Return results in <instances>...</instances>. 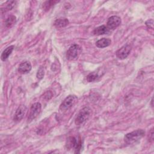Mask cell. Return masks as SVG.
<instances>
[{"mask_svg": "<svg viewBox=\"0 0 154 154\" xmlns=\"http://www.w3.org/2000/svg\"><path fill=\"white\" fill-rule=\"evenodd\" d=\"M145 134V131L143 129H137L125 135L124 140L126 144H132L138 142Z\"/></svg>", "mask_w": 154, "mask_h": 154, "instance_id": "cell-1", "label": "cell"}, {"mask_svg": "<svg viewBox=\"0 0 154 154\" xmlns=\"http://www.w3.org/2000/svg\"><path fill=\"white\" fill-rule=\"evenodd\" d=\"M91 110L89 107H84L78 114L75 118V123L78 126L83 125L90 117Z\"/></svg>", "mask_w": 154, "mask_h": 154, "instance_id": "cell-2", "label": "cell"}, {"mask_svg": "<svg viewBox=\"0 0 154 154\" xmlns=\"http://www.w3.org/2000/svg\"><path fill=\"white\" fill-rule=\"evenodd\" d=\"M82 51L81 48L76 44L72 45L67 50L66 53V58L67 60L72 61L78 58Z\"/></svg>", "mask_w": 154, "mask_h": 154, "instance_id": "cell-3", "label": "cell"}, {"mask_svg": "<svg viewBox=\"0 0 154 154\" xmlns=\"http://www.w3.org/2000/svg\"><path fill=\"white\" fill-rule=\"evenodd\" d=\"M77 97L74 95L67 96L61 103L60 106V109L61 111H66L70 109L77 102Z\"/></svg>", "mask_w": 154, "mask_h": 154, "instance_id": "cell-4", "label": "cell"}, {"mask_svg": "<svg viewBox=\"0 0 154 154\" xmlns=\"http://www.w3.org/2000/svg\"><path fill=\"white\" fill-rule=\"evenodd\" d=\"M66 146L68 149L73 148L75 150V153H79V150L82 146V143L80 138L78 139L73 137H71L68 138Z\"/></svg>", "mask_w": 154, "mask_h": 154, "instance_id": "cell-5", "label": "cell"}, {"mask_svg": "<svg viewBox=\"0 0 154 154\" xmlns=\"http://www.w3.org/2000/svg\"><path fill=\"white\" fill-rule=\"evenodd\" d=\"M42 109V105L40 103L36 102L32 105L29 114V116L28 118V122H30L35 119L40 114Z\"/></svg>", "mask_w": 154, "mask_h": 154, "instance_id": "cell-6", "label": "cell"}, {"mask_svg": "<svg viewBox=\"0 0 154 154\" xmlns=\"http://www.w3.org/2000/svg\"><path fill=\"white\" fill-rule=\"evenodd\" d=\"M131 46L129 45H126L122 46L116 52V56L120 60H123L127 58L131 51Z\"/></svg>", "mask_w": 154, "mask_h": 154, "instance_id": "cell-7", "label": "cell"}, {"mask_svg": "<svg viewBox=\"0 0 154 154\" xmlns=\"http://www.w3.org/2000/svg\"><path fill=\"white\" fill-rule=\"evenodd\" d=\"M121 23V19L117 16H112L110 17L107 21V26L111 29H114L118 27Z\"/></svg>", "mask_w": 154, "mask_h": 154, "instance_id": "cell-8", "label": "cell"}, {"mask_svg": "<svg viewBox=\"0 0 154 154\" xmlns=\"http://www.w3.org/2000/svg\"><path fill=\"white\" fill-rule=\"evenodd\" d=\"M26 111V106H25L24 105H20L17 108V109L15 112L14 116V120L15 122L20 121L23 119Z\"/></svg>", "mask_w": 154, "mask_h": 154, "instance_id": "cell-9", "label": "cell"}, {"mask_svg": "<svg viewBox=\"0 0 154 154\" xmlns=\"http://www.w3.org/2000/svg\"><path fill=\"white\" fill-rule=\"evenodd\" d=\"M32 68L31 64L29 62L25 61L19 64L18 67V71L20 73L26 74L31 71Z\"/></svg>", "mask_w": 154, "mask_h": 154, "instance_id": "cell-10", "label": "cell"}, {"mask_svg": "<svg viewBox=\"0 0 154 154\" xmlns=\"http://www.w3.org/2000/svg\"><path fill=\"white\" fill-rule=\"evenodd\" d=\"M111 43V39L108 38H102L99 40H97L96 43V45L97 47L99 48H103L109 46Z\"/></svg>", "mask_w": 154, "mask_h": 154, "instance_id": "cell-11", "label": "cell"}, {"mask_svg": "<svg viewBox=\"0 0 154 154\" xmlns=\"http://www.w3.org/2000/svg\"><path fill=\"white\" fill-rule=\"evenodd\" d=\"M110 29L108 28L107 26L105 25H101L100 26L97 27L94 29L93 32L95 35H103V34H106L109 32Z\"/></svg>", "mask_w": 154, "mask_h": 154, "instance_id": "cell-12", "label": "cell"}, {"mask_svg": "<svg viewBox=\"0 0 154 154\" xmlns=\"http://www.w3.org/2000/svg\"><path fill=\"white\" fill-rule=\"evenodd\" d=\"M69 24V20L66 18H59L55 20L54 26L57 28H61L66 26Z\"/></svg>", "mask_w": 154, "mask_h": 154, "instance_id": "cell-13", "label": "cell"}, {"mask_svg": "<svg viewBox=\"0 0 154 154\" xmlns=\"http://www.w3.org/2000/svg\"><path fill=\"white\" fill-rule=\"evenodd\" d=\"M14 46L13 45L10 46L8 47H7L2 53L1 56V58L2 60V61H5L8 57L10 55V54H11V52H13V49H14Z\"/></svg>", "mask_w": 154, "mask_h": 154, "instance_id": "cell-14", "label": "cell"}, {"mask_svg": "<svg viewBox=\"0 0 154 154\" xmlns=\"http://www.w3.org/2000/svg\"><path fill=\"white\" fill-rule=\"evenodd\" d=\"M16 22V17L14 15L9 16L5 21V25L7 28L12 27Z\"/></svg>", "mask_w": 154, "mask_h": 154, "instance_id": "cell-15", "label": "cell"}, {"mask_svg": "<svg viewBox=\"0 0 154 154\" xmlns=\"http://www.w3.org/2000/svg\"><path fill=\"white\" fill-rule=\"evenodd\" d=\"M99 73L97 71L96 72H91L87 76V81L88 82H93V81H94L95 80L97 79V78L99 77Z\"/></svg>", "mask_w": 154, "mask_h": 154, "instance_id": "cell-16", "label": "cell"}, {"mask_svg": "<svg viewBox=\"0 0 154 154\" xmlns=\"http://www.w3.org/2000/svg\"><path fill=\"white\" fill-rule=\"evenodd\" d=\"M55 1H46L43 4V8L45 10V11H48L52 7V5H54V4L55 3Z\"/></svg>", "mask_w": 154, "mask_h": 154, "instance_id": "cell-17", "label": "cell"}, {"mask_svg": "<svg viewBox=\"0 0 154 154\" xmlns=\"http://www.w3.org/2000/svg\"><path fill=\"white\" fill-rule=\"evenodd\" d=\"M44 75H45V72H44L43 68L42 67H40L37 73V78L38 79H42L43 78Z\"/></svg>", "mask_w": 154, "mask_h": 154, "instance_id": "cell-18", "label": "cell"}, {"mask_svg": "<svg viewBox=\"0 0 154 154\" xmlns=\"http://www.w3.org/2000/svg\"><path fill=\"white\" fill-rule=\"evenodd\" d=\"M16 4V1H8L6 2V7H5V9L7 10H10Z\"/></svg>", "mask_w": 154, "mask_h": 154, "instance_id": "cell-19", "label": "cell"}, {"mask_svg": "<svg viewBox=\"0 0 154 154\" xmlns=\"http://www.w3.org/2000/svg\"><path fill=\"white\" fill-rule=\"evenodd\" d=\"M52 96H53L52 93L50 91H48L45 93L43 96H44V98H45L46 100H49L52 97Z\"/></svg>", "mask_w": 154, "mask_h": 154, "instance_id": "cell-20", "label": "cell"}, {"mask_svg": "<svg viewBox=\"0 0 154 154\" xmlns=\"http://www.w3.org/2000/svg\"><path fill=\"white\" fill-rule=\"evenodd\" d=\"M146 24L147 25V26L149 28H151V29H153V20L152 19H150V20H148L146 22Z\"/></svg>", "mask_w": 154, "mask_h": 154, "instance_id": "cell-21", "label": "cell"}, {"mask_svg": "<svg viewBox=\"0 0 154 154\" xmlns=\"http://www.w3.org/2000/svg\"><path fill=\"white\" fill-rule=\"evenodd\" d=\"M149 135L150 137V138H149V140L150 141H153V129H151L150 131V133H149Z\"/></svg>", "mask_w": 154, "mask_h": 154, "instance_id": "cell-22", "label": "cell"}]
</instances>
